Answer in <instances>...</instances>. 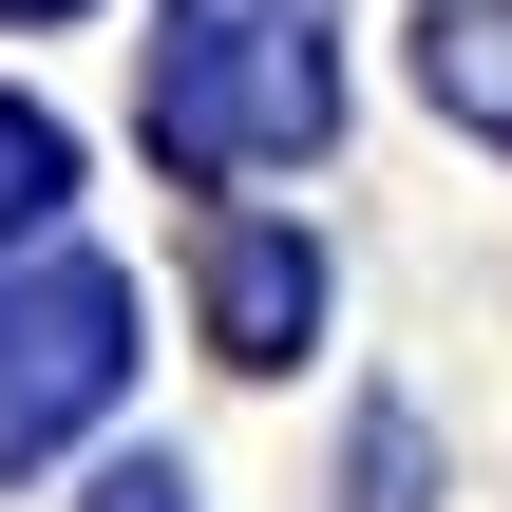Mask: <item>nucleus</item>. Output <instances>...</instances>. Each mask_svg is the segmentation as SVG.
Returning <instances> with one entry per match:
<instances>
[{"instance_id": "obj_1", "label": "nucleus", "mask_w": 512, "mask_h": 512, "mask_svg": "<svg viewBox=\"0 0 512 512\" xmlns=\"http://www.w3.org/2000/svg\"><path fill=\"white\" fill-rule=\"evenodd\" d=\"M342 76H323V19L304 0H190L171 57H152V152L171 171H285L323 152Z\"/></svg>"}, {"instance_id": "obj_2", "label": "nucleus", "mask_w": 512, "mask_h": 512, "mask_svg": "<svg viewBox=\"0 0 512 512\" xmlns=\"http://www.w3.org/2000/svg\"><path fill=\"white\" fill-rule=\"evenodd\" d=\"M114 380H133V285L76 266V247L19 266V285H0V456H57Z\"/></svg>"}, {"instance_id": "obj_3", "label": "nucleus", "mask_w": 512, "mask_h": 512, "mask_svg": "<svg viewBox=\"0 0 512 512\" xmlns=\"http://www.w3.org/2000/svg\"><path fill=\"white\" fill-rule=\"evenodd\" d=\"M323 323V247L304 228H209V342L228 361H304Z\"/></svg>"}, {"instance_id": "obj_4", "label": "nucleus", "mask_w": 512, "mask_h": 512, "mask_svg": "<svg viewBox=\"0 0 512 512\" xmlns=\"http://www.w3.org/2000/svg\"><path fill=\"white\" fill-rule=\"evenodd\" d=\"M418 76H437V114H475V133L512 152V0H475V19H437V38H418Z\"/></svg>"}, {"instance_id": "obj_5", "label": "nucleus", "mask_w": 512, "mask_h": 512, "mask_svg": "<svg viewBox=\"0 0 512 512\" xmlns=\"http://www.w3.org/2000/svg\"><path fill=\"white\" fill-rule=\"evenodd\" d=\"M57 190H76V133H57L38 95H0V247H38V228H57Z\"/></svg>"}, {"instance_id": "obj_6", "label": "nucleus", "mask_w": 512, "mask_h": 512, "mask_svg": "<svg viewBox=\"0 0 512 512\" xmlns=\"http://www.w3.org/2000/svg\"><path fill=\"white\" fill-rule=\"evenodd\" d=\"M95 512H190V475H171V456H133V475H95Z\"/></svg>"}, {"instance_id": "obj_7", "label": "nucleus", "mask_w": 512, "mask_h": 512, "mask_svg": "<svg viewBox=\"0 0 512 512\" xmlns=\"http://www.w3.org/2000/svg\"><path fill=\"white\" fill-rule=\"evenodd\" d=\"M0 19H76V0H0Z\"/></svg>"}]
</instances>
